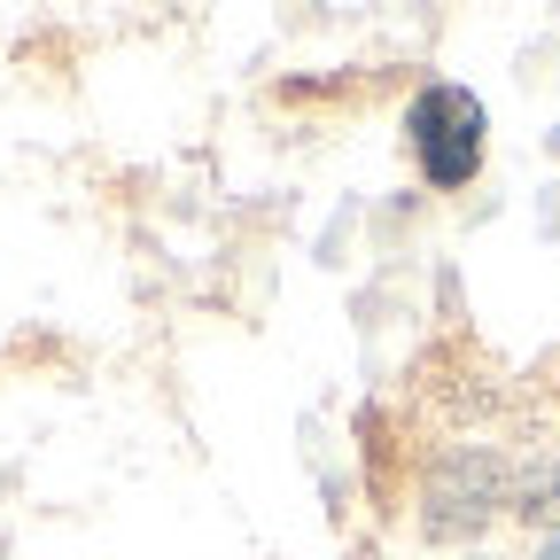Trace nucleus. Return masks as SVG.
<instances>
[{"mask_svg":"<svg viewBox=\"0 0 560 560\" xmlns=\"http://www.w3.org/2000/svg\"><path fill=\"white\" fill-rule=\"evenodd\" d=\"M482 140H490V117H482V102L467 94V86H452V79H436V86H420L412 94V109H405V149H412V164H420V179L429 187H467L475 172H482Z\"/></svg>","mask_w":560,"mask_h":560,"instance_id":"nucleus-1","label":"nucleus"},{"mask_svg":"<svg viewBox=\"0 0 560 560\" xmlns=\"http://www.w3.org/2000/svg\"><path fill=\"white\" fill-rule=\"evenodd\" d=\"M545 560H560V537H552V545H545Z\"/></svg>","mask_w":560,"mask_h":560,"instance_id":"nucleus-2","label":"nucleus"}]
</instances>
